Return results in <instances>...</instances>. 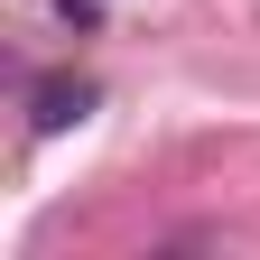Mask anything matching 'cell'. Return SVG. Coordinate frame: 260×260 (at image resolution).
Instances as JSON below:
<instances>
[{
	"instance_id": "cell-1",
	"label": "cell",
	"mask_w": 260,
	"mask_h": 260,
	"mask_svg": "<svg viewBox=\"0 0 260 260\" xmlns=\"http://www.w3.org/2000/svg\"><path fill=\"white\" fill-rule=\"evenodd\" d=\"M84 112H93V84L56 75V84H38V112H28V121H38V130H75Z\"/></svg>"
}]
</instances>
